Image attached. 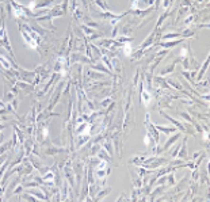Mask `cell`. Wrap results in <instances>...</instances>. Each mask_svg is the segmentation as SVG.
<instances>
[{
  "instance_id": "obj_1",
  "label": "cell",
  "mask_w": 210,
  "mask_h": 202,
  "mask_svg": "<svg viewBox=\"0 0 210 202\" xmlns=\"http://www.w3.org/2000/svg\"><path fill=\"white\" fill-rule=\"evenodd\" d=\"M0 42H1V45H3L10 53H11L12 57H14V52H12V49L10 48L8 35H7V33H6V27H4V25H1V27H0Z\"/></svg>"
},
{
  "instance_id": "obj_2",
  "label": "cell",
  "mask_w": 210,
  "mask_h": 202,
  "mask_svg": "<svg viewBox=\"0 0 210 202\" xmlns=\"http://www.w3.org/2000/svg\"><path fill=\"white\" fill-rule=\"evenodd\" d=\"M0 62H1V64L4 65V68H11V65H10V62L7 61V60L4 59L3 56H0Z\"/></svg>"
}]
</instances>
